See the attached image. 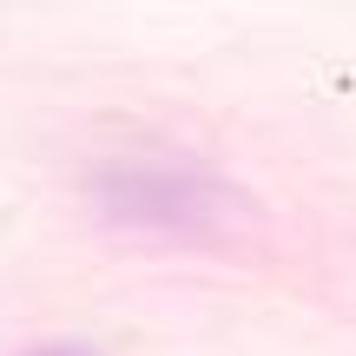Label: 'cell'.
I'll use <instances>...</instances> for the list:
<instances>
[{"instance_id":"1","label":"cell","mask_w":356,"mask_h":356,"mask_svg":"<svg viewBox=\"0 0 356 356\" xmlns=\"http://www.w3.org/2000/svg\"><path fill=\"white\" fill-rule=\"evenodd\" d=\"M119 218H152V225H198L225 204V191L198 172H126L113 178Z\"/></svg>"},{"instance_id":"2","label":"cell","mask_w":356,"mask_h":356,"mask_svg":"<svg viewBox=\"0 0 356 356\" xmlns=\"http://www.w3.org/2000/svg\"><path fill=\"white\" fill-rule=\"evenodd\" d=\"M40 356H86V350H40Z\"/></svg>"}]
</instances>
